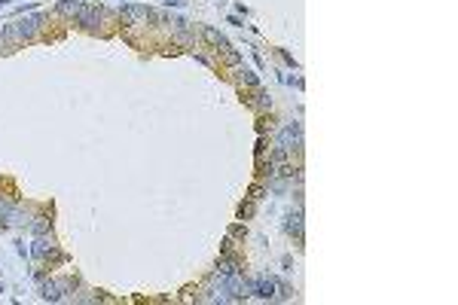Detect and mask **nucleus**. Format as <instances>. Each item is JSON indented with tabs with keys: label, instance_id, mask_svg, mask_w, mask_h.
<instances>
[{
	"label": "nucleus",
	"instance_id": "nucleus-1",
	"mask_svg": "<svg viewBox=\"0 0 458 305\" xmlns=\"http://www.w3.org/2000/svg\"><path fill=\"white\" fill-rule=\"evenodd\" d=\"M40 25H43L40 16H34V19H19V22L7 25V40H10V43H28V40H34V37H37Z\"/></svg>",
	"mask_w": 458,
	"mask_h": 305
},
{
	"label": "nucleus",
	"instance_id": "nucleus-2",
	"mask_svg": "<svg viewBox=\"0 0 458 305\" xmlns=\"http://www.w3.org/2000/svg\"><path fill=\"white\" fill-rule=\"evenodd\" d=\"M104 22V10L95 7V4H83L80 13H76V25H80L83 31H98Z\"/></svg>",
	"mask_w": 458,
	"mask_h": 305
},
{
	"label": "nucleus",
	"instance_id": "nucleus-3",
	"mask_svg": "<svg viewBox=\"0 0 458 305\" xmlns=\"http://www.w3.org/2000/svg\"><path fill=\"white\" fill-rule=\"evenodd\" d=\"M278 146H281V149H287V152H299V149H302V131H299V122H290V125H284V128H281V134H278Z\"/></svg>",
	"mask_w": 458,
	"mask_h": 305
},
{
	"label": "nucleus",
	"instance_id": "nucleus-4",
	"mask_svg": "<svg viewBox=\"0 0 458 305\" xmlns=\"http://www.w3.org/2000/svg\"><path fill=\"white\" fill-rule=\"evenodd\" d=\"M251 293L260 296V299H275L278 296V281L275 278H257L254 287H251Z\"/></svg>",
	"mask_w": 458,
	"mask_h": 305
},
{
	"label": "nucleus",
	"instance_id": "nucleus-5",
	"mask_svg": "<svg viewBox=\"0 0 458 305\" xmlns=\"http://www.w3.org/2000/svg\"><path fill=\"white\" fill-rule=\"evenodd\" d=\"M239 272H242V262H239L236 256H226V259L217 262V272H214V275H239Z\"/></svg>",
	"mask_w": 458,
	"mask_h": 305
},
{
	"label": "nucleus",
	"instance_id": "nucleus-6",
	"mask_svg": "<svg viewBox=\"0 0 458 305\" xmlns=\"http://www.w3.org/2000/svg\"><path fill=\"white\" fill-rule=\"evenodd\" d=\"M80 0H58L55 4V13L58 16H67V19H76V13H80Z\"/></svg>",
	"mask_w": 458,
	"mask_h": 305
},
{
	"label": "nucleus",
	"instance_id": "nucleus-7",
	"mask_svg": "<svg viewBox=\"0 0 458 305\" xmlns=\"http://www.w3.org/2000/svg\"><path fill=\"white\" fill-rule=\"evenodd\" d=\"M202 37H205L211 46H217V49H226V46H229V40H226L220 31H214V28H202Z\"/></svg>",
	"mask_w": 458,
	"mask_h": 305
},
{
	"label": "nucleus",
	"instance_id": "nucleus-8",
	"mask_svg": "<svg viewBox=\"0 0 458 305\" xmlns=\"http://www.w3.org/2000/svg\"><path fill=\"white\" fill-rule=\"evenodd\" d=\"M284 229L290 235H296V241H302V214L296 211V214H290L287 217V223H284Z\"/></svg>",
	"mask_w": 458,
	"mask_h": 305
},
{
	"label": "nucleus",
	"instance_id": "nucleus-9",
	"mask_svg": "<svg viewBox=\"0 0 458 305\" xmlns=\"http://www.w3.org/2000/svg\"><path fill=\"white\" fill-rule=\"evenodd\" d=\"M34 256H58V253H55L52 238H40V241H34Z\"/></svg>",
	"mask_w": 458,
	"mask_h": 305
},
{
	"label": "nucleus",
	"instance_id": "nucleus-10",
	"mask_svg": "<svg viewBox=\"0 0 458 305\" xmlns=\"http://www.w3.org/2000/svg\"><path fill=\"white\" fill-rule=\"evenodd\" d=\"M248 104H251V107H257V110H269V107H272L269 95H266L260 86H257V95H254V98H248Z\"/></svg>",
	"mask_w": 458,
	"mask_h": 305
},
{
	"label": "nucleus",
	"instance_id": "nucleus-11",
	"mask_svg": "<svg viewBox=\"0 0 458 305\" xmlns=\"http://www.w3.org/2000/svg\"><path fill=\"white\" fill-rule=\"evenodd\" d=\"M239 80H242L245 86H254V89L260 86V80H257V73H254V70H248V67H242V70H239Z\"/></svg>",
	"mask_w": 458,
	"mask_h": 305
},
{
	"label": "nucleus",
	"instance_id": "nucleus-12",
	"mask_svg": "<svg viewBox=\"0 0 458 305\" xmlns=\"http://www.w3.org/2000/svg\"><path fill=\"white\" fill-rule=\"evenodd\" d=\"M13 208H16V205H13V202H10L7 196H0V220H4V217H7V214L13 211Z\"/></svg>",
	"mask_w": 458,
	"mask_h": 305
},
{
	"label": "nucleus",
	"instance_id": "nucleus-13",
	"mask_svg": "<svg viewBox=\"0 0 458 305\" xmlns=\"http://www.w3.org/2000/svg\"><path fill=\"white\" fill-rule=\"evenodd\" d=\"M251 214H254V202H251V205H242V208H239V217H242V220H245V217H251Z\"/></svg>",
	"mask_w": 458,
	"mask_h": 305
}]
</instances>
